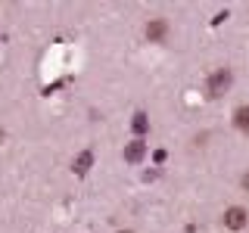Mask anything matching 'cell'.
Returning a JSON list of instances; mask_svg holds the SVG:
<instances>
[{
	"label": "cell",
	"instance_id": "obj_1",
	"mask_svg": "<svg viewBox=\"0 0 249 233\" xmlns=\"http://www.w3.org/2000/svg\"><path fill=\"white\" fill-rule=\"evenodd\" d=\"M231 81H233V75H231V68H215L212 75H209V97H221L224 90L231 87Z\"/></svg>",
	"mask_w": 249,
	"mask_h": 233
},
{
	"label": "cell",
	"instance_id": "obj_9",
	"mask_svg": "<svg viewBox=\"0 0 249 233\" xmlns=\"http://www.w3.org/2000/svg\"><path fill=\"white\" fill-rule=\"evenodd\" d=\"M122 233H131V230H122Z\"/></svg>",
	"mask_w": 249,
	"mask_h": 233
},
{
	"label": "cell",
	"instance_id": "obj_7",
	"mask_svg": "<svg viewBox=\"0 0 249 233\" xmlns=\"http://www.w3.org/2000/svg\"><path fill=\"white\" fill-rule=\"evenodd\" d=\"M131 124H134V131H137L140 137H143L146 131H150V121H146V115H143V112H137V115H134V121H131Z\"/></svg>",
	"mask_w": 249,
	"mask_h": 233
},
{
	"label": "cell",
	"instance_id": "obj_5",
	"mask_svg": "<svg viewBox=\"0 0 249 233\" xmlns=\"http://www.w3.org/2000/svg\"><path fill=\"white\" fill-rule=\"evenodd\" d=\"M90 165H93V152H90V150H84V152L75 159V171H78V174H88V168H90Z\"/></svg>",
	"mask_w": 249,
	"mask_h": 233
},
{
	"label": "cell",
	"instance_id": "obj_6",
	"mask_svg": "<svg viewBox=\"0 0 249 233\" xmlns=\"http://www.w3.org/2000/svg\"><path fill=\"white\" fill-rule=\"evenodd\" d=\"M233 124H237L240 131H249V106H240L237 112H233Z\"/></svg>",
	"mask_w": 249,
	"mask_h": 233
},
{
	"label": "cell",
	"instance_id": "obj_3",
	"mask_svg": "<svg viewBox=\"0 0 249 233\" xmlns=\"http://www.w3.org/2000/svg\"><path fill=\"white\" fill-rule=\"evenodd\" d=\"M168 37V22L165 19H150V25H146V41L150 44H159Z\"/></svg>",
	"mask_w": 249,
	"mask_h": 233
},
{
	"label": "cell",
	"instance_id": "obj_4",
	"mask_svg": "<svg viewBox=\"0 0 249 233\" xmlns=\"http://www.w3.org/2000/svg\"><path fill=\"white\" fill-rule=\"evenodd\" d=\"M143 155H146V143L143 140H131L128 146H124V162H131V165H137V162H143Z\"/></svg>",
	"mask_w": 249,
	"mask_h": 233
},
{
	"label": "cell",
	"instance_id": "obj_8",
	"mask_svg": "<svg viewBox=\"0 0 249 233\" xmlns=\"http://www.w3.org/2000/svg\"><path fill=\"white\" fill-rule=\"evenodd\" d=\"M243 190H249V174H246V177H243Z\"/></svg>",
	"mask_w": 249,
	"mask_h": 233
},
{
	"label": "cell",
	"instance_id": "obj_2",
	"mask_svg": "<svg viewBox=\"0 0 249 233\" xmlns=\"http://www.w3.org/2000/svg\"><path fill=\"white\" fill-rule=\"evenodd\" d=\"M249 224V215H246V208H240V205H231L228 212H224V227H231V230H243Z\"/></svg>",
	"mask_w": 249,
	"mask_h": 233
}]
</instances>
